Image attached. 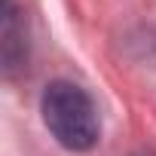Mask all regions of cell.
<instances>
[{"label": "cell", "mask_w": 156, "mask_h": 156, "mask_svg": "<svg viewBox=\"0 0 156 156\" xmlns=\"http://www.w3.org/2000/svg\"><path fill=\"white\" fill-rule=\"evenodd\" d=\"M0 58H3L6 76L22 70L28 61V34L16 0H3V9H0Z\"/></svg>", "instance_id": "7a4b0ae2"}, {"label": "cell", "mask_w": 156, "mask_h": 156, "mask_svg": "<svg viewBox=\"0 0 156 156\" xmlns=\"http://www.w3.org/2000/svg\"><path fill=\"white\" fill-rule=\"evenodd\" d=\"M40 110H43V122H46L49 135L64 150L83 153V150H92L98 144L101 116H98L92 95L83 86H76L70 80L49 83L46 92H43Z\"/></svg>", "instance_id": "6da1fadb"}, {"label": "cell", "mask_w": 156, "mask_h": 156, "mask_svg": "<svg viewBox=\"0 0 156 156\" xmlns=\"http://www.w3.org/2000/svg\"><path fill=\"white\" fill-rule=\"evenodd\" d=\"M135 156H156V150H141V153H135Z\"/></svg>", "instance_id": "3957f363"}]
</instances>
